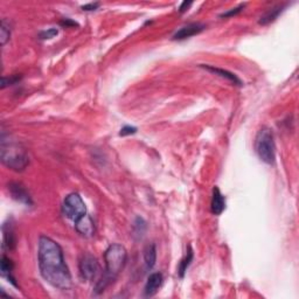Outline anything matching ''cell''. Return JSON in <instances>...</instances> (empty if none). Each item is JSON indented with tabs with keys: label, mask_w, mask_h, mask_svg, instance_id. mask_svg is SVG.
<instances>
[{
	"label": "cell",
	"mask_w": 299,
	"mask_h": 299,
	"mask_svg": "<svg viewBox=\"0 0 299 299\" xmlns=\"http://www.w3.org/2000/svg\"><path fill=\"white\" fill-rule=\"evenodd\" d=\"M37 260L40 274L48 284L60 290L70 289L71 275L59 243L50 237L40 236Z\"/></svg>",
	"instance_id": "cell-1"
},
{
	"label": "cell",
	"mask_w": 299,
	"mask_h": 299,
	"mask_svg": "<svg viewBox=\"0 0 299 299\" xmlns=\"http://www.w3.org/2000/svg\"><path fill=\"white\" fill-rule=\"evenodd\" d=\"M126 260H128V252L122 244L114 243L109 246V248L104 252L105 270L104 274L100 278L95 285V293H102L109 285H111L117 280L118 275L124 269Z\"/></svg>",
	"instance_id": "cell-2"
},
{
	"label": "cell",
	"mask_w": 299,
	"mask_h": 299,
	"mask_svg": "<svg viewBox=\"0 0 299 299\" xmlns=\"http://www.w3.org/2000/svg\"><path fill=\"white\" fill-rule=\"evenodd\" d=\"M255 150L257 156L263 163L271 164L276 159V145L272 130L268 126H262L256 134Z\"/></svg>",
	"instance_id": "cell-3"
},
{
	"label": "cell",
	"mask_w": 299,
	"mask_h": 299,
	"mask_svg": "<svg viewBox=\"0 0 299 299\" xmlns=\"http://www.w3.org/2000/svg\"><path fill=\"white\" fill-rule=\"evenodd\" d=\"M1 160L7 167L14 171H24L30 164L27 152L14 143L1 142Z\"/></svg>",
	"instance_id": "cell-4"
},
{
	"label": "cell",
	"mask_w": 299,
	"mask_h": 299,
	"mask_svg": "<svg viewBox=\"0 0 299 299\" xmlns=\"http://www.w3.org/2000/svg\"><path fill=\"white\" fill-rule=\"evenodd\" d=\"M63 214L67 216L69 220L76 222L79 218L84 216L87 214V207H85L84 201L77 193H71L66 197L62 206Z\"/></svg>",
	"instance_id": "cell-5"
},
{
	"label": "cell",
	"mask_w": 299,
	"mask_h": 299,
	"mask_svg": "<svg viewBox=\"0 0 299 299\" xmlns=\"http://www.w3.org/2000/svg\"><path fill=\"white\" fill-rule=\"evenodd\" d=\"M80 275L83 280L91 282L96 280L97 275L100 274V264L96 257L90 254H84L80 260Z\"/></svg>",
	"instance_id": "cell-6"
},
{
	"label": "cell",
	"mask_w": 299,
	"mask_h": 299,
	"mask_svg": "<svg viewBox=\"0 0 299 299\" xmlns=\"http://www.w3.org/2000/svg\"><path fill=\"white\" fill-rule=\"evenodd\" d=\"M8 191H10L11 195L14 200H17L20 203H24L26 206L33 205V201L27 189L25 188L24 185L19 183H8Z\"/></svg>",
	"instance_id": "cell-7"
},
{
	"label": "cell",
	"mask_w": 299,
	"mask_h": 299,
	"mask_svg": "<svg viewBox=\"0 0 299 299\" xmlns=\"http://www.w3.org/2000/svg\"><path fill=\"white\" fill-rule=\"evenodd\" d=\"M75 229H76V232L79 233L80 235H82V236H93L95 233V223L93 218L89 216L88 214H85L84 216L79 218V220L75 222Z\"/></svg>",
	"instance_id": "cell-8"
},
{
	"label": "cell",
	"mask_w": 299,
	"mask_h": 299,
	"mask_svg": "<svg viewBox=\"0 0 299 299\" xmlns=\"http://www.w3.org/2000/svg\"><path fill=\"white\" fill-rule=\"evenodd\" d=\"M206 28L205 25L202 24H198V22H194V24H189L187 26H183L181 27L177 33L174 34L172 39L173 40H185L188 39V37L197 35Z\"/></svg>",
	"instance_id": "cell-9"
},
{
	"label": "cell",
	"mask_w": 299,
	"mask_h": 299,
	"mask_svg": "<svg viewBox=\"0 0 299 299\" xmlns=\"http://www.w3.org/2000/svg\"><path fill=\"white\" fill-rule=\"evenodd\" d=\"M163 284V275L160 272H153L149 276L148 282H146L145 289H144V293L146 297H152L158 292Z\"/></svg>",
	"instance_id": "cell-10"
},
{
	"label": "cell",
	"mask_w": 299,
	"mask_h": 299,
	"mask_svg": "<svg viewBox=\"0 0 299 299\" xmlns=\"http://www.w3.org/2000/svg\"><path fill=\"white\" fill-rule=\"evenodd\" d=\"M211 209L214 215H220L226 209V198L223 197V194L221 193V191L216 186L213 188Z\"/></svg>",
	"instance_id": "cell-11"
},
{
	"label": "cell",
	"mask_w": 299,
	"mask_h": 299,
	"mask_svg": "<svg viewBox=\"0 0 299 299\" xmlns=\"http://www.w3.org/2000/svg\"><path fill=\"white\" fill-rule=\"evenodd\" d=\"M2 248L13 250L16 247V235H14L13 226L11 223H5L2 227Z\"/></svg>",
	"instance_id": "cell-12"
},
{
	"label": "cell",
	"mask_w": 299,
	"mask_h": 299,
	"mask_svg": "<svg viewBox=\"0 0 299 299\" xmlns=\"http://www.w3.org/2000/svg\"><path fill=\"white\" fill-rule=\"evenodd\" d=\"M200 67L205 68L206 70L212 71V73L216 74V75H218V76L223 77V79H226V80H228V81H231L232 83H234V84L240 85V87H241V85H242V81H241V80L238 79L236 75L231 73V71L224 70V69H221V68L213 67V66H207V65H201Z\"/></svg>",
	"instance_id": "cell-13"
},
{
	"label": "cell",
	"mask_w": 299,
	"mask_h": 299,
	"mask_svg": "<svg viewBox=\"0 0 299 299\" xmlns=\"http://www.w3.org/2000/svg\"><path fill=\"white\" fill-rule=\"evenodd\" d=\"M285 6H286V5L282 4V5H277V6L269 8V11H266V12L261 17L260 20H258V24H260V25H268V24H270V22H274L275 20L278 18V16H280V14L283 12Z\"/></svg>",
	"instance_id": "cell-14"
},
{
	"label": "cell",
	"mask_w": 299,
	"mask_h": 299,
	"mask_svg": "<svg viewBox=\"0 0 299 299\" xmlns=\"http://www.w3.org/2000/svg\"><path fill=\"white\" fill-rule=\"evenodd\" d=\"M12 270H13V263L10 258H7L6 256H2L1 257V263H0V271H1L2 277H6L13 285L17 286L16 278L12 276Z\"/></svg>",
	"instance_id": "cell-15"
},
{
	"label": "cell",
	"mask_w": 299,
	"mask_h": 299,
	"mask_svg": "<svg viewBox=\"0 0 299 299\" xmlns=\"http://www.w3.org/2000/svg\"><path fill=\"white\" fill-rule=\"evenodd\" d=\"M144 261H145L146 268L152 269L156 264L157 261V249L153 243L146 246L145 250H144Z\"/></svg>",
	"instance_id": "cell-16"
},
{
	"label": "cell",
	"mask_w": 299,
	"mask_h": 299,
	"mask_svg": "<svg viewBox=\"0 0 299 299\" xmlns=\"http://www.w3.org/2000/svg\"><path fill=\"white\" fill-rule=\"evenodd\" d=\"M192 261H193V250L191 249V247L188 248V251H187V254L185 257L181 260V262L179 263V269H178V274H179L180 277H183L186 274L187 269H188V266H191Z\"/></svg>",
	"instance_id": "cell-17"
},
{
	"label": "cell",
	"mask_w": 299,
	"mask_h": 299,
	"mask_svg": "<svg viewBox=\"0 0 299 299\" xmlns=\"http://www.w3.org/2000/svg\"><path fill=\"white\" fill-rule=\"evenodd\" d=\"M146 228H148V224H146L145 221H144L142 217H137L133 223V235L138 236V238H142L144 234H145Z\"/></svg>",
	"instance_id": "cell-18"
},
{
	"label": "cell",
	"mask_w": 299,
	"mask_h": 299,
	"mask_svg": "<svg viewBox=\"0 0 299 299\" xmlns=\"http://www.w3.org/2000/svg\"><path fill=\"white\" fill-rule=\"evenodd\" d=\"M11 36V30L10 27L6 25V21L5 20H2L1 22V28H0V42H1V45H6V42L10 40Z\"/></svg>",
	"instance_id": "cell-19"
},
{
	"label": "cell",
	"mask_w": 299,
	"mask_h": 299,
	"mask_svg": "<svg viewBox=\"0 0 299 299\" xmlns=\"http://www.w3.org/2000/svg\"><path fill=\"white\" fill-rule=\"evenodd\" d=\"M57 33H59V31L56 30V28H50V30L47 31H42L40 32L39 37L41 40H47V39H51V37L56 36Z\"/></svg>",
	"instance_id": "cell-20"
},
{
	"label": "cell",
	"mask_w": 299,
	"mask_h": 299,
	"mask_svg": "<svg viewBox=\"0 0 299 299\" xmlns=\"http://www.w3.org/2000/svg\"><path fill=\"white\" fill-rule=\"evenodd\" d=\"M243 8H244V4H241V5H238L237 7H235V8H232V10H229V11H227V12H223L222 14H221V18H229V17H233V16H236V14H238V13H241L243 11Z\"/></svg>",
	"instance_id": "cell-21"
},
{
	"label": "cell",
	"mask_w": 299,
	"mask_h": 299,
	"mask_svg": "<svg viewBox=\"0 0 299 299\" xmlns=\"http://www.w3.org/2000/svg\"><path fill=\"white\" fill-rule=\"evenodd\" d=\"M20 80L19 76H13V77H2L1 80V88H6L7 85H12L16 84L17 82H18Z\"/></svg>",
	"instance_id": "cell-22"
},
{
	"label": "cell",
	"mask_w": 299,
	"mask_h": 299,
	"mask_svg": "<svg viewBox=\"0 0 299 299\" xmlns=\"http://www.w3.org/2000/svg\"><path fill=\"white\" fill-rule=\"evenodd\" d=\"M137 132V128L134 126H124L119 132V136H128V134H133Z\"/></svg>",
	"instance_id": "cell-23"
},
{
	"label": "cell",
	"mask_w": 299,
	"mask_h": 299,
	"mask_svg": "<svg viewBox=\"0 0 299 299\" xmlns=\"http://www.w3.org/2000/svg\"><path fill=\"white\" fill-rule=\"evenodd\" d=\"M100 2H90V4H87V5H83V6L81 7L83 11H95L97 10V8L100 7Z\"/></svg>",
	"instance_id": "cell-24"
},
{
	"label": "cell",
	"mask_w": 299,
	"mask_h": 299,
	"mask_svg": "<svg viewBox=\"0 0 299 299\" xmlns=\"http://www.w3.org/2000/svg\"><path fill=\"white\" fill-rule=\"evenodd\" d=\"M60 24H61V26H63V27H73V26H79L77 22H75V21H73V20H70L68 18L63 19L62 21L60 22Z\"/></svg>",
	"instance_id": "cell-25"
},
{
	"label": "cell",
	"mask_w": 299,
	"mask_h": 299,
	"mask_svg": "<svg viewBox=\"0 0 299 299\" xmlns=\"http://www.w3.org/2000/svg\"><path fill=\"white\" fill-rule=\"evenodd\" d=\"M192 4H193V2H192V1H183V4L180 5V7H179V12H180V13L186 12V11L188 10V8L192 6Z\"/></svg>",
	"instance_id": "cell-26"
}]
</instances>
